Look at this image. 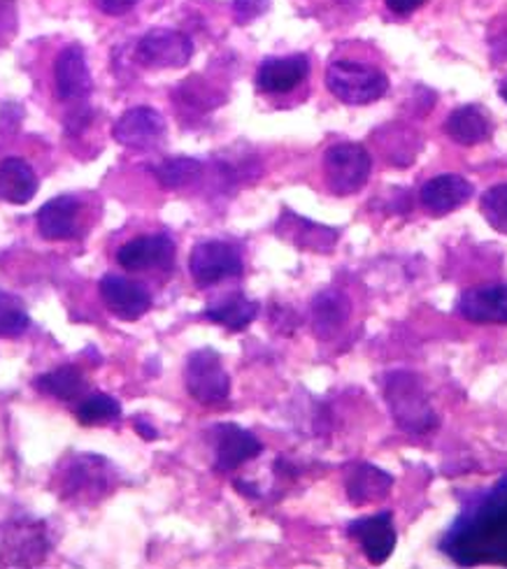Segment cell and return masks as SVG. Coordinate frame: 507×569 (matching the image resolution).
Here are the masks:
<instances>
[{
    "instance_id": "obj_28",
    "label": "cell",
    "mask_w": 507,
    "mask_h": 569,
    "mask_svg": "<svg viewBox=\"0 0 507 569\" xmlns=\"http://www.w3.org/2000/svg\"><path fill=\"white\" fill-rule=\"evenodd\" d=\"M29 326L31 319L23 305L14 296L0 291V338H19Z\"/></svg>"
},
{
    "instance_id": "obj_25",
    "label": "cell",
    "mask_w": 507,
    "mask_h": 569,
    "mask_svg": "<svg viewBox=\"0 0 507 569\" xmlns=\"http://www.w3.org/2000/svg\"><path fill=\"white\" fill-rule=\"evenodd\" d=\"M259 309H261L259 302L249 300L245 293H231V296L221 298L219 302L210 305L206 309V319L217 326H223L226 330L240 332L259 317Z\"/></svg>"
},
{
    "instance_id": "obj_4",
    "label": "cell",
    "mask_w": 507,
    "mask_h": 569,
    "mask_svg": "<svg viewBox=\"0 0 507 569\" xmlns=\"http://www.w3.org/2000/svg\"><path fill=\"white\" fill-rule=\"evenodd\" d=\"M372 170L370 153L366 147L354 142H340L328 147L324 153L326 187L336 196H351L366 187Z\"/></svg>"
},
{
    "instance_id": "obj_33",
    "label": "cell",
    "mask_w": 507,
    "mask_h": 569,
    "mask_svg": "<svg viewBox=\"0 0 507 569\" xmlns=\"http://www.w3.org/2000/svg\"><path fill=\"white\" fill-rule=\"evenodd\" d=\"M385 3L394 14H412L426 3V0H385Z\"/></svg>"
},
{
    "instance_id": "obj_7",
    "label": "cell",
    "mask_w": 507,
    "mask_h": 569,
    "mask_svg": "<svg viewBox=\"0 0 507 569\" xmlns=\"http://www.w3.org/2000/svg\"><path fill=\"white\" fill-rule=\"evenodd\" d=\"M189 272L196 281V287H215V283L223 279L242 274V253L238 251V247L228 242H198L189 256Z\"/></svg>"
},
{
    "instance_id": "obj_16",
    "label": "cell",
    "mask_w": 507,
    "mask_h": 569,
    "mask_svg": "<svg viewBox=\"0 0 507 569\" xmlns=\"http://www.w3.org/2000/svg\"><path fill=\"white\" fill-rule=\"evenodd\" d=\"M275 232L282 240L291 242L294 247L317 251V253L334 251L338 244V238H340V232L336 228L310 221V219H302L294 212L282 214V219L277 221Z\"/></svg>"
},
{
    "instance_id": "obj_6",
    "label": "cell",
    "mask_w": 507,
    "mask_h": 569,
    "mask_svg": "<svg viewBox=\"0 0 507 569\" xmlns=\"http://www.w3.org/2000/svg\"><path fill=\"white\" fill-rule=\"evenodd\" d=\"M112 468L98 456H72L61 472V498L74 502H96L110 493Z\"/></svg>"
},
{
    "instance_id": "obj_23",
    "label": "cell",
    "mask_w": 507,
    "mask_h": 569,
    "mask_svg": "<svg viewBox=\"0 0 507 569\" xmlns=\"http://www.w3.org/2000/svg\"><path fill=\"white\" fill-rule=\"evenodd\" d=\"M351 315V305L349 298L336 289H328L319 293L312 302V328L317 332V338L328 340L338 335L347 319Z\"/></svg>"
},
{
    "instance_id": "obj_20",
    "label": "cell",
    "mask_w": 507,
    "mask_h": 569,
    "mask_svg": "<svg viewBox=\"0 0 507 569\" xmlns=\"http://www.w3.org/2000/svg\"><path fill=\"white\" fill-rule=\"evenodd\" d=\"M345 486H347V496L354 505H372V502L385 500L391 493L394 477L387 475L385 470H379L377 465L354 462L347 470Z\"/></svg>"
},
{
    "instance_id": "obj_26",
    "label": "cell",
    "mask_w": 507,
    "mask_h": 569,
    "mask_svg": "<svg viewBox=\"0 0 507 569\" xmlns=\"http://www.w3.org/2000/svg\"><path fill=\"white\" fill-rule=\"evenodd\" d=\"M36 386H38V391H42L44 396H52L63 402H72L80 396H84V391L89 388V381L80 368L63 366L59 370H52V372L38 377Z\"/></svg>"
},
{
    "instance_id": "obj_15",
    "label": "cell",
    "mask_w": 507,
    "mask_h": 569,
    "mask_svg": "<svg viewBox=\"0 0 507 569\" xmlns=\"http://www.w3.org/2000/svg\"><path fill=\"white\" fill-rule=\"evenodd\" d=\"M57 93L63 102H82L93 89L84 51L78 44L66 47L54 66Z\"/></svg>"
},
{
    "instance_id": "obj_13",
    "label": "cell",
    "mask_w": 507,
    "mask_h": 569,
    "mask_svg": "<svg viewBox=\"0 0 507 569\" xmlns=\"http://www.w3.org/2000/svg\"><path fill=\"white\" fill-rule=\"evenodd\" d=\"M212 439H215V465L221 472H231L264 451L259 437L236 423L215 426Z\"/></svg>"
},
{
    "instance_id": "obj_27",
    "label": "cell",
    "mask_w": 507,
    "mask_h": 569,
    "mask_svg": "<svg viewBox=\"0 0 507 569\" xmlns=\"http://www.w3.org/2000/svg\"><path fill=\"white\" fill-rule=\"evenodd\" d=\"M155 174L163 189H185L196 184L202 174V163L196 159H168L155 168Z\"/></svg>"
},
{
    "instance_id": "obj_3",
    "label": "cell",
    "mask_w": 507,
    "mask_h": 569,
    "mask_svg": "<svg viewBox=\"0 0 507 569\" xmlns=\"http://www.w3.org/2000/svg\"><path fill=\"white\" fill-rule=\"evenodd\" d=\"M326 87L345 106H370L379 100L387 89V74L357 61H336L326 70Z\"/></svg>"
},
{
    "instance_id": "obj_17",
    "label": "cell",
    "mask_w": 507,
    "mask_h": 569,
    "mask_svg": "<svg viewBox=\"0 0 507 569\" xmlns=\"http://www.w3.org/2000/svg\"><path fill=\"white\" fill-rule=\"evenodd\" d=\"M419 198L430 217H445L459 210L473 198V184L461 174H440L428 179Z\"/></svg>"
},
{
    "instance_id": "obj_21",
    "label": "cell",
    "mask_w": 507,
    "mask_h": 569,
    "mask_svg": "<svg viewBox=\"0 0 507 569\" xmlns=\"http://www.w3.org/2000/svg\"><path fill=\"white\" fill-rule=\"evenodd\" d=\"M47 553V539L40 526L17 523L3 535V556L8 565H33Z\"/></svg>"
},
{
    "instance_id": "obj_34",
    "label": "cell",
    "mask_w": 507,
    "mask_h": 569,
    "mask_svg": "<svg viewBox=\"0 0 507 569\" xmlns=\"http://www.w3.org/2000/svg\"><path fill=\"white\" fill-rule=\"evenodd\" d=\"M136 430H138L145 439H157V437H159V435H157V430H151V426H147V423H145V421H140V419L136 421Z\"/></svg>"
},
{
    "instance_id": "obj_5",
    "label": "cell",
    "mask_w": 507,
    "mask_h": 569,
    "mask_svg": "<svg viewBox=\"0 0 507 569\" xmlns=\"http://www.w3.org/2000/svg\"><path fill=\"white\" fill-rule=\"evenodd\" d=\"M185 383L189 396L200 405H221L231 396V379L215 349H198L187 358Z\"/></svg>"
},
{
    "instance_id": "obj_29",
    "label": "cell",
    "mask_w": 507,
    "mask_h": 569,
    "mask_svg": "<svg viewBox=\"0 0 507 569\" xmlns=\"http://www.w3.org/2000/svg\"><path fill=\"white\" fill-rule=\"evenodd\" d=\"M121 417V405L110 396H91L78 407V421L82 426L108 423Z\"/></svg>"
},
{
    "instance_id": "obj_31",
    "label": "cell",
    "mask_w": 507,
    "mask_h": 569,
    "mask_svg": "<svg viewBox=\"0 0 507 569\" xmlns=\"http://www.w3.org/2000/svg\"><path fill=\"white\" fill-rule=\"evenodd\" d=\"M93 6L100 12L119 17V14H126L129 10H133L138 6V0H93Z\"/></svg>"
},
{
    "instance_id": "obj_10",
    "label": "cell",
    "mask_w": 507,
    "mask_h": 569,
    "mask_svg": "<svg viewBox=\"0 0 507 569\" xmlns=\"http://www.w3.org/2000/svg\"><path fill=\"white\" fill-rule=\"evenodd\" d=\"M98 289L106 307L121 321H138L151 309V296L138 281L119 274H106L100 279Z\"/></svg>"
},
{
    "instance_id": "obj_32",
    "label": "cell",
    "mask_w": 507,
    "mask_h": 569,
    "mask_svg": "<svg viewBox=\"0 0 507 569\" xmlns=\"http://www.w3.org/2000/svg\"><path fill=\"white\" fill-rule=\"evenodd\" d=\"M268 8V0H261V3H254V0H236V14L240 21H251L254 17H259Z\"/></svg>"
},
{
    "instance_id": "obj_18",
    "label": "cell",
    "mask_w": 507,
    "mask_h": 569,
    "mask_svg": "<svg viewBox=\"0 0 507 569\" xmlns=\"http://www.w3.org/2000/svg\"><path fill=\"white\" fill-rule=\"evenodd\" d=\"M459 315L473 323H507V283L470 289L459 300Z\"/></svg>"
},
{
    "instance_id": "obj_22",
    "label": "cell",
    "mask_w": 507,
    "mask_h": 569,
    "mask_svg": "<svg viewBox=\"0 0 507 569\" xmlns=\"http://www.w3.org/2000/svg\"><path fill=\"white\" fill-rule=\"evenodd\" d=\"M38 193V177L31 163L10 157L0 163V200L10 204H27Z\"/></svg>"
},
{
    "instance_id": "obj_35",
    "label": "cell",
    "mask_w": 507,
    "mask_h": 569,
    "mask_svg": "<svg viewBox=\"0 0 507 569\" xmlns=\"http://www.w3.org/2000/svg\"><path fill=\"white\" fill-rule=\"evenodd\" d=\"M503 98H505V100H507V84H505V87H503Z\"/></svg>"
},
{
    "instance_id": "obj_14",
    "label": "cell",
    "mask_w": 507,
    "mask_h": 569,
    "mask_svg": "<svg viewBox=\"0 0 507 569\" xmlns=\"http://www.w3.org/2000/svg\"><path fill=\"white\" fill-rule=\"evenodd\" d=\"M38 228L44 240H74L82 236V202L72 196H59L40 207Z\"/></svg>"
},
{
    "instance_id": "obj_24",
    "label": "cell",
    "mask_w": 507,
    "mask_h": 569,
    "mask_svg": "<svg viewBox=\"0 0 507 569\" xmlns=\"http://www.w3.org/2000/svg\"><path fill=\"white\" fill-rule=\"evenodd\" d=\"M445 133L464 147L481 144L491 138V121L481 108L464 106L447 117Z\"/></svg>"
},
{
    "instance_id": "obj_1",
    "label": "cell",
    "mask_w": 507,
    "mask_h": 569,
    "mask_svg": "<svg viewBox=\"0 0 507 569\" xmlns=\"http://www.w3.org/2000/svg\"><path fill=\"white\" fill-rule=\"evenodd\" d=\"M456 565H507V475L464 505L440 541Z\"/></svg>"
},
{
    "instance_id": "obj_11",
    "label": "cell",
    "mask_w": 507,
    "mask_h": 569,
    "mask_svg": "<svg viewBox=\"0 0 507 569\" xmlns=\"http://www.w3.org/2000/svg\"><path fill=\"white\" fill-rule=\"evenodd\" d=\"M117 261L129 272L170 270L175 263V242L163 236V232H159V236L136 238L117 251Z\"/></svg>"
},
{
    "instance_id": "obj_8",
    "label": "cell",
    "mask_w": 507,
    "mask_h": 569,
    "mask_svg": "<svg viewBox=\"0 0 507 569\" xmlns=\"http://www.w3.org/2000/svg\"><path fill=\"white\" fill-rule=\"evenodd\" d=\"M193 57V42L175 29H151L136 47V59L147 68H185Z\"/></svg>"
},
{
    "instance_id": "obj_12",
    "label": "cell",
    "mask_w": 507,
    "mask_h": 569,
    "mask_svg": "<svg viewBox=\"0 0 507 569\" xmlns=\"http://www.w3.org/2000/svg\"><path fill=\"white\" fill-rule=\"evenodd\" d=\"M349 537H354L361 545L366 558L372 565H382L391 558L396 549V528H394V516L391 511H379L375 516H366V519L351 521L347 528Z\"/></svg>"
},
{
    "instance_id": "obj_2",
    "label": "cell",
    "mask_w": 507,
    "mask_h": 569,
    "mask_svg": "<svg viewBox=\"0 0 507 569\" xmlns=\"http://www.w3.org/2000/svg\"><path fill=\"white\" fill-rule=\"evenodd\" d=\"M385 398L396 426L410 435H424L438 426L436 409L426 388L412 372H391L385 381Z\"/></svg>"
},
{
    "instance_id": "obj_19",
    "label": "cell",
    "mask_w": 507,
    "mask_h": 569,
    "mask_svg": "<svg viewBox=\"0 0 507 569\" xmlns=\"http://www.w3.org/2000/svg\"><path fill=\"white\" fill-rule=\"evenodd\" d=\"M310 74V61L302 54L285 57V59H268L261 63L257 72V84L264 93H289L298 84L306 82Z\"/></svg>"
},
{
    "instance_id": "obj_9",
    "label": "cell",
    "mask_w": 507,
    "mask_h": 569,
    "mask_svg": "<svg viewBox=\"0 0 507 569\" xmlns=\"http://www.w3.org/2000/svg\"><path fill=\"white\" fill-rule=\"evenodd\" d=\"M166 138V119L151 108H133L123 112L115 123V140L121 147L147 151Z\"/></svg>"
},
{
    "instance_id": "obj_30",
    "label": "cell",
    "mask_w": 507,
    "mask_h": 569,
    "mask_svg": "<svg viewBox=\"0 0 507 569\" xmlns=\"http://www.w3.org/2000/svg\"><path fill=\"white\" fill-rule=\"evenodd\" d=\"M479 210L494 230L507 236V184H496L481 196Z\"/></svg>"
}]
</instances>
